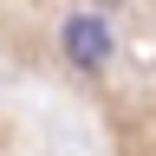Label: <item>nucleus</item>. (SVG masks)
Segmentation results:
<instances>
[{
    "instance_id": "nucleus-1",
    "label": "nucleus",
    "mask_w": 156,
    "mask_h": 156,
    "mask_svg": "<svg viewBox=\"0 0 156 156\" xmlns=\"http://www.w3.org/2000/svg\"><path fill=\"white\" fill-rule=\"evenodd\" d=\"M58 39H65L72 65H85V72H104L111 65V26H104V13H72Z\"/></svg>"
}]
</instances>
